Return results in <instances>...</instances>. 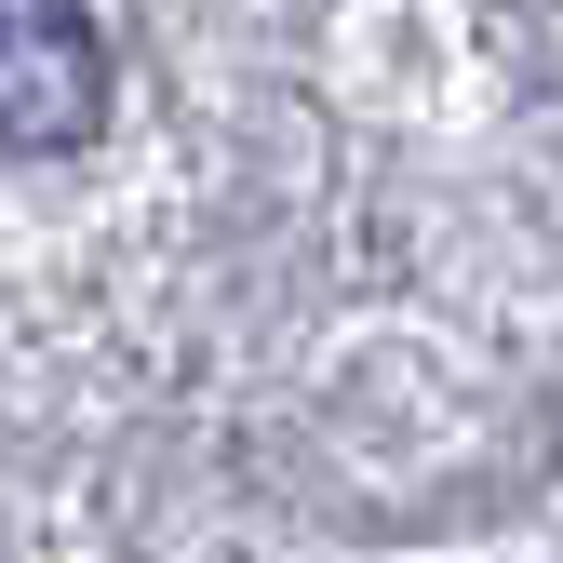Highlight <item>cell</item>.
<instances>
[{
  "label": "cell",
  "mask_w": 563,
  "mask_h": 563,
  "mask_svg": "<svg viewBox=\"0 0 563 563\" xmlns=\"http://www.w3.org/2000/svg\"><path fill=\"white\" fill-rule=\"evenodd\" d=\"M108 121V27L95 0H0V148H81Z\"/></svg>",
  "instance_id": "6da1fadb"
}]
</instances>
